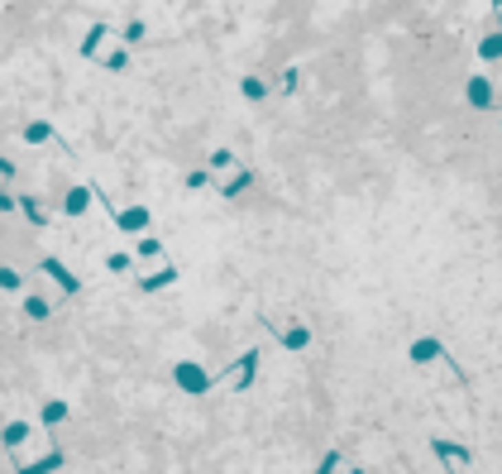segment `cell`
<instances>
[{
  "label": "cell",
  "mask_w": 502,
  "mask_h": 474,
  "mask_svg": "<svg viewBox=\"0 0 502 474\" xmlns=\"http://www.w3.org/2000/svg\"><path fill=\"white\" fill-rule=\"evenodd\" d=\"M39 269H43V274H48L53 283L63 287L67 297H77V292H82V278H77V274H72V269H67L63 259H53V254H43V259H39Z\"/></svg>",
  "instance_id": "6da1fadb"
},
{
  "label": "cell",
  "mask_w": 502,
  "mask_h": 474,
  "mask_svg": "<svg viewBox=\"0 0 502 474\" xmlns=\"http://www.w3.org/2000/svg\"><path fill=\"white\" fill-rule=\"evenodd\" d=\"M411 364H435V360H450V350L435 340V336H421V340H411Z\"/></svg>",
  "instance_id": "7a4b0ae2"
},
{
  "label": "cell",
  "mask_w": 502,
  "mask_h": 474,
  "mask_svg": "<svg viewBox=\"0 0 502 474\" xmlns=\"http://www.w3.org/2000/svg\"><path fill=\"white\" fill-rule=\"evenodd\" d=\"M430 451H435V460H445V465H474V451H469V446H455V441H445V436H435Z\"/></svg>",
  "instance_id": "3957f363"
},
{
  "label": "cell",
  "mask_w": 502,
  "mask_h": 474,
  "mask_svg": "<svg viewBox=\"0 0 502 474\" xmlns=\"http://www.w3.org/2000/svg\"><path fill=\"white\" fill-rule=\"evenodd\" d=\"M110 216H115V225L124 235H144L149 230V206H129V211H110Z\"/></svg>",
  "instance_id": "277c9868"
},
{
  "label": "cell",
  "mask_w": 502,
  "mask_h": 474,
  "mask_svg": "<svg viewBox=\"0 0 502 474\" xmlns=\"http://www.w3.org/2000/svg\"><path fill=\"white\" fill-rule=\"evenodd\" d=\"M254 369H259V350H244V355H239V360H234V364H230L225 374L239 383V393H244V388L254 383Z\"/></svg>",
  "instance_id": "5b68a950"
},
{
  "label": "cell",
  "mask_w": 502,
  "mask_h": 474,
  "mask_svg": "<svg viewBox=\"0 0 502 474\" xmlns=\"http://www.w3.org/2000/svg\"><path fill=\"white\" fill-rule=\"evenodd\" d=\"M177 383H182L187 393H210V388H215V379H210V374H201L197 364H177Z\"/></svg>",
  "instance_id": "8992f818"
},
{
  "label": "cell",
  "mask_w": 502,
  "mask_h": 474,
  "mask_svg": "<svg viewBox=\"0 0 502 474\" xmlns=\"http://www.w3.org/2000/svg\"><path fill=\"white\" fill-rule=\"evenodd\" d=\"M63 211H67V216H87V211H91V187H87V183H77V187L67 192Z\"/></svg>",
  "instance_id": "52a82bcc"
},
{
  "label": "cell",
  "mask_w": 502,
  "mask_h": 474,
  "mask_svg": "<svg viewBox=\"0 0 502 474\" xmlns=\"http://www.w3.org/2000/svg\"><path fill=\"white\" fill-rule=\"evenodd\" d=\"M464 96H469V105H479V110H488V105H493V87H488V77H469Z\"/></svg>",
  "instance_id": "ba28073f"
},
{
  "label": "cell",
  "mask_w": 502,
  "mask_h": 474,
  "mask_svg": "<svg viewBox=\"0 0 502 474\" xmlns=\"http://www.w3.org/2000/svg\"><path fill=\"white\" fill-rule=\"evenodd\" d=\"M24 441H29V422H5V426H0V446H5V451H19Z\"/></svg>",
  "instance_id": "9c48e42d"
},
{
  "label": "cell",
  "mask_w": 502,
  "mask_h": 474,
  "mask_svg": "<svg viewBox=\"0 0 502 474\" xmlns=\"http://www.w3.org/2000/svg\"><path fill=\"white\" fill-rule=\"evenodd\" d=\"M268 326H273V321H268ZM273 336L283 340V350H306V340H311V331H306V326H287V331H278V326H273Z\"/></svg>",
  "instance_id": "30bf717a"
},
{
  "label": "cell",
  "mask_w": 502,
  "mask_h": 474,
  "mask_svg": "<svg viewBox=\"0 0 502 474\" xmlns=\"http://www.w3.org/2000/svg\"><path fill=\"white\" fill-rule=\"evenodd\" d=\"M48 139H58V130L48 120H29L24 125V144H48Z\"/></svg>",
  "instance_id": "8fae6325"
},
{
  "label": "cell",
  "mask_w": 502,
  "mask_h": 474,
  "mask_svg": "<svg viewBox=\"0 0 502 474\" xmlns=\"http://www.w3.org/2000/svg\"><path fill=\"white\" fill-rule=\"evenodd\" d=\"M105 34H110V24H91V34L82 39V58H91V63H96V58H100V43H105Z\"/></svg>",
  "instance_id": "7c38bea8"
},
{
  "label": "cell",
  "mask_w": 502,
  "mask_h": 474,
  "mask_svg": "<svg viewBox=\"0 0 502 474\" xmlns=\"http://www.w3.org/2000/svg\"><path fill=\"white\" fill-rule=\"evenodd\" d=\"M177 283V269L168 264V269H158V274H149L144 283H139V292H163V287H173Z\"/></svg>",
  "instance_id": "4fadbf2b"
},
{
  "label": "cell",
  "mask_w": 502,
  "mask_h": 474,
  "mask_svg": "<svg viewBox=\"0 0 502 474\" xmlns=\"http://www.w3.org/2000/svg\"><path fill=\"white\" fill-rule=\"evenodd\" d=\"M53 470H63V451H48V455H39L34 465H24V470H14V474H53Z\"/></svg>",
  "instance_id": "5bb4252c"
},
{
  "label": "cell",
  "mask_w": 502,
  "mask_h": 474,
  "mask_svg": "<svg viewBox=\"0 0 502 474\" xmlns=\"http://www.w3.org/2000/svg\"><path fill=\"white\" fill-rule=\"evenodd\" d=\"M14 206H19V211H24V216H29V225H48V211H43V206H39V201H34V196H19V201H14Z\"/></svg>",
  "instance_id": "9a60e30c"
},
{
  "label": "cell",
  "mask_w": 502,
  "mask_h": 474,
  "mask_svg": "<svg viewBox=\"0 0 502 474\" xmlns=\"http://www.w3.org/2000/svg\"><path fill=\"white\" fill-rule=\"evenodd\" d=\"M39 417H43V426H58V422H67V402H58V398H48Z\"/></svg>",
  "instance_id": "2e32d148"
},
{
  "label": "cell",
  "mask_w": 502,
  "mask_h": 474,
  "mask_svg": "<svg viewBox=\"0 0 502 474\" xmlns=\"http://www.w3.org/2000/svg\"><path fill=\"white\" fill-rule=\"evenodd\" d=\"M24 316H29V321H48V316H53V307H48L43 297H29V302H24Z\"/></svg>",
  "instance_id": "e0dca14e"
},
{
  "label": "cell",
  "mask_w": 502,
  "mask_h": 474,
  "mask_svg": "<svg viewBox=\"0 0 502 474\" xmlns=\"http://www.w3.org/2000/svg\"><path fill=\"white\" fill-rule=\"evenodd\" d=\"M249 183H254V173H249V168H239V173H234V178H230V183H225L220 192H225V196H239V192L249 187Z\"/></svg>",
  "instance_id": "ac0fdd59"
},
{
  "label": "cell",
  "mask_w": 502,
  "mask_h": 474,
  "mask_svg": "<svg viewBox=\"0 0 502 474\" xmlns=\"http://www.w3.org/2000/svg\"><path fill=\"white\" fill-rule=\"evenodd\" d=\"M96 63L105 68V72H124V68H129V53H100Z\"/></svg>",
  "instance_id": "d6986e66"
},
{
  "label": "cell",
  "mask_w": 502,
  "mask_h": 474,
  "mask_svg": "<svg viewBox=\"0 0 502 474\" xmlns=\"http://www.w3.org/2000/svg\"><path fill=\"white\" fill-rule=\"evenodd\" d=\"M239 92H244V101H263V96H268V87H263L259 77H244V82H239Z\"/></svg>",
  "instance_id": "ffe728a7"
},
{
  "label": "cell",
  "mask_w": 502,
  "mask_h": 474,
  "mask_svg": "<svg viewBox=\"0 0 502 474\" xmlns=\"http://www.w3.org/2000/svg\"><path fill=\"white\" fill-rule=\"evenodd\" d=\"M479 58H488V63H493V58H502V34H488V39L479 43Z\"/></svg>",
  "instance_id": "44dd1931"
},
{
  "label": "cell",
  "mask_w": 502,
  "mask_h": 474,
  "mask_svg": "<svg viewBox=\"0 0 502 474\" xmlns=\"http://www.w3.org/2000/svg\"><path fill=\"white\" fill-rule=\"evenodd\" d=\"M0 287H5V292H19V287H24V274H19V269H0Z\"/></svg>",
  "instance_id": "7402d4cb"
},
{
  "label": "cell",
  "mask_w": 502,
  "mask_h": 474,
  "mask_svg": "<svg viewBox=\"0 0 502 474\" xmlns=\"http://www.w3.org/2000/svg\"><path fill=\"white\" fill-rule=\"evenodd\" d=\"M139 254H144V259L163 254V240H158V235H139Z\"/></svg>",
  "instance_id": "603a6c76"
},
{
  "label": "cell",
  "mask_w": 502,
  "mask_h": 474,
  "mask_svg": "<svg viewBox=\"0 0 502 474\" xmlns=\"http://www.w3.org/2000/svg\"><path fill=\"white\" fill-rule=\"evenodd\" d=\"M120 39H124V43H134V39H144V19H129V24L120 29Z\"/></svg>",
  "instance_id": "cb8c5ba5"
},
{
  "label": "cell",
  "mask_w": 502,
  "mask_h": 474,
  "mask_svg": "<svg viewBox=\"0 0 502 474\" xmlns=\"http://www.w3.org/2000/svg\"><path fill=\"white\" fill-rule=\"evenodd\" d=\"M105 269H110V274H129V254H120V249H115V254L105 259Z\"/></svg>",
  "instance_id": "d4e9b609"
},
{
  "label": "cell",
  "mask_w": 502,
  "mask_h": 474,
  "mask_svg": "<svg viewBox=\"0 0 502 474\" xmlns=\"http://www.w3.org/2000/svg\"><path fill=\"white\" fill-rule=\"evenodd\" d=\"M340 460H345V455H340V451H330V455L316 465V474H335V470H340Z\"/></svg>",
  "instance_id": "484cf974"
},
{
  "label": "cell",
  "mask_w": 502,
  "mask_h": 474,
  "mask_svg": "<svg viewBox=\"0 0 502 474\" xmlns=\"http://www.w3.org/2000/svg\"><path fill=\"white\" fill-rule=\"evenodd\" d=\"M230 163H234L230 149H215V154H210V168H230Z\"/></svg>",
  "instance_id": "4316f807"
},
{
  "label": "cell",
  "mask_w": 502,
  "mask_h": 474,
  "mask_svg": "<svg viewBox=\"0 0 502 474\" xmlns=\"http://www.w3.org/2000/svg\"><path fill=\"white\" fill-rule=\"evenodd\" d=\"M187 187L197 192V187H210V168H206V173H187Z\"/></svg>",
  "instance_id": "83f0119b"
},
{
  "label": "cell",
  "mask_w": 502,
  "mask_h": 474,
  "mask_svg": "<svg viewBox=\"0 0 502 474\" xmlns=\"http://www.w3.org/2000/svg\"><path fill=\"white\" fill-rule=\"evenodd\" d=\"M0 178H14V163H10L5 154H0Z\"/></svg>",
  "instance_id": "f1b7e54d"
},
{
  "label": "cell",
  "mask_w": 502,
  "mask_h": 474,
  "mask_svg": "<svg viewBox=\"0 0 502 474\" xmlns=\"http://www.w3.org/2000/svg\"><path fill=\"white\" fill-rule=\"evenodd\" d=\"M349 474H364V470H349Z\"/></svg>",
  "instance_id": "f546056e"
}]
</instances>
